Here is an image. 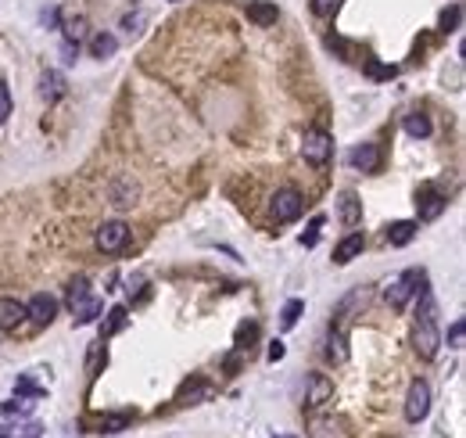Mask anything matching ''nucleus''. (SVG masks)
<instances>
[{"mask_svg":"<svg viewBox=\"0 0 466 438\" xmlns=\"http://www.w3.org/2000/svg\"><path fill=\"white\" fill-rule=\"evenodd\" d=\"M126 241H130V227L122 223V219H108L104 227H97V248L101 252H118Z\"/></svg>","mask_w":466,"mask_h":438,"instance_id":"5","label":"nucleus"},{"mask_svg":"<svg viewBox=\"0 0 466 438\" xmlns=\"http://www.w3.org/2000/svg\"><path fill=\"white\" fill-rule=\"evenodd\" d=\"M115 51H118V40H115L111 33H97V36L90 40V58H101V61H104V58H111Z\"/></svg>","mask_w":466,"mask_h":438,"instance_id":"18","label":"nucleus"},{"mask_svg":"<svg viewBox=\"0 0 466 438\" xmlns=\"http://www.w3.org/2000/svg\"><path fill=\"white\" fill-rule=\"evenodd\" d=\"M301 309H305V302H301V298H291L284 309H280V327L291 331V327L298 324V317H301Z\"/></svg>","mask_w":466,"mask_h":438,"instance_id":"23","label":"nucleus"},{"mask_svg":"<svg viewBox=\"0 0 466 438\" xmlns=\"http://www.w3.org/2000/svg\"><path fill=\"white\" fill-rule=\"evenodd\" d=\"M15 392H18L22 399H40L47 388H43V385H36L33 378H18V381H15Z\"/></svg>","mask_w":466,"mask_h":438,"instance_id":"25","label":"nucleus"},{"mask_svg":"<svg viewBox=\"0 0 466 438\" xmlns=\"http://www.w3.org/2000/svg\"><path fill=\"white\" fill-rule=\"evenodd\" d=\"M40 434H43V427H40V424H25V427H22V434H15V438H40Z\"/></svg>","mask_w":466,"mask_h":438,"instance_id":"37","label":"nucleus"},{"mask_svg":"<svg viewBox=\"0 0 466 438\" xmlns=\"http://www.w3.org/2000/svg\"><path fill=\"white\" fill-rule=\"evenodd\" d=\"M462 334H466V324H462V320H455V324L448 327V345H452V349H459V345H462Z\"/></svg>","mask_w":466,"mask_h":438,"instance_id":"32","label":"nucleus"},{"mask_svg":"<svg viewBox=\"0 0 466 438\" xmlns=\"http://www.w3.org/2000/svg\"><path fill=\"white\" fill-rule=\"evenodd\" d=\"M348 166H355V169H362V173H373V169L381 166L377 144H355V147L348 151Z\"/></svg>","mask_w":466,"mask_h":438,"instance_id":"9","label":"nucleus"},{"mask_svg":"<svg viewBox=\"0 0 466 438\" xmlns=\"http://www.w3.org/2000/svg\"><path fill=\"white\" fill-rule=\"evenodd\" d=\"M205 399H212V385H205V381L183 385V392H179V406H198Z\"/></svg>","mask_w":466,"mask_h":438,"instance_id":"16","label":"nucleus"},{"mask_svg":"<svg viewBox=\"0 0 466 438\" xmlns=\"http://www.w3.org/2000/svg\"><path fill=\"white\" fill-rule=\"evenodd\" d=\"M76 54H79V47H76L72 40H65V47H61V61H65V65H72Z\"/></svg>","mask_w":466,"mask_h":438,"instance_id":"35","label":"nucleus"},{"mask_svg":"<svg viewBox=\"0 0 466 438\" xmlns=\"http://www.w3.org/2000/svg\"><path fill=\"white\" fill-rule=\"evenodd\" d=\"M459 22H462V11H459V4H452L448 11H441V33H455Z\"/></svg>","mask_w":466,"mask_h":438,"instance_id":"28","label":"nucleus"},{"mask_svg":"<svg viewBox=\"0 0 466 438\" xmlns=\"http://www.w3.org/2000/svg\"><path fill=\"white\" fill-rule=\"evenodd\" d=\"M8 115H11V90L8 83H0V126L8 122Z\"/></svg>","mask_w":466,"mask_h":438,"instance_id":"30","label":"nucleus"},{"mask_svg":"<svg viewBox=\"0 0 466 438\" xmlns=\"http://www.w3.org/2000/svg\"><path fill=\"white\" fill-rule=\"evenodd\" d=\"M0 438H11V434H8V431H0Z\"/></svg>","mask_w":466,"mask_h":438,"instance_id":"39","label":"nucleus"},{"mask_svg":"<svg viewBox=\"0 0 466 438\" xmlns=\"http://www.w3.org/2000/svg\"><path fill=\"white\" fill-rule=\"evenodd\" d=\"M301 154H305V162L323 166L330 154H334V140H330V133H323V130H308L305 140H301Z\"/></svg>","mask_w":466,"mask_h":438,"instance_id":"3","label":"nucleus"},{"mask_svg":"<svg viewBox=\"0 0 466 438\" xmlns=\"http://www.w3.org/2000/svg\"><path fill=\"white\" fill-rule=\"evenodd\" d=\"M366 72H369L373 79H391V76H395V65H381V61H369Z\"/></svg>","mask_w":466,"mask_h":438,"instance_id":"31","label":"nucleus"},{"mask_svg":"<svg viewBox=\"0 0 466 438\" xmlns=\"http://www.w3.org/2000/svg\"><path fill=\"white\" fill-rule=\"evenodd\" d=\"M327 356H330L334 363H345V359H348V345H345V334H341L337 327H330V334H327Z\"/></svg>","mask_w":466,"mask_h":438,"instance_id":"20","label":"nucleus"},{"mask_svg":"<svg viewBox=\"0 0 466 438\" xmlns=\"http://www.w3.org/2000/svg\"><path fill=\"white\" fill-rule=\"evenodd\" d=\"M334 8H337V0H313V11L316 15H330Z\"/></svg>","mask_w":466,"mask_h":438,"instance_id":"36","label":"nucleus"},{"mask_svg":"<svg viewBox=\"0 0 466 438\" xmlns=\"http://www.w3.org/2000/svg\"><path fill=\"white\" fill-rule=\"evenodd\" d=\"M115 205H133V198H137V183L133 180H122L118 187H115Z\"/></svg>","mask_w":466,"mask_h":438,"instance_id":"26","label":"nucleus"},{"mask_svg":"<svg viewBox=\"0 0 466 438\" xmlns=\"http://www.w3.org/2000/svg\"><path fill=\"white\" fill-rule=\"evenodd\" d=\"M269 212H273L276 223H291V219L301 215V194H298V191H276Z\"/></svg>","mask_w":466,"mask_h":438,"instance_id":"6","label":"nucleus"},{"mask_svg":"<svg viewBox=\"0 0 466 438\" xmlns=\"http://www.w3.org/2000/svg\"><path fill=\"white\" fill-rule=\"evenodd\" d=\"M104 312V302L101 298H93V295H86L83 302H76L72 305V317H76V327H86V324H93Z\"/></svg>","mask_w":466,"mask_h":438,"instance_id":"11","label":"nucleus"},{"mask_svg":"<svg viewBox=\"0 0 466 438\" xmlns=\"http://www.w3.org/2000/svg\"><path fill=\"white\" fill-rule=\"evenodd\" d=\"M445 205H448V198H445L441 191H434V187L420 191V198H416V208H420V219H423V223H430V219H438V215L445 212Z\"/></svg>","mask_w":466,"mask_h":438,"instance_id":"7","label":"nucleus"},{"mask_svg":"<svg viewBox=\"0 0 466 438\" xmlns=\"http://www.w3.org/2000/svg\"><path fill=\"white\" fill-rule=\"evenodd\" d=\"M308 438H348V434L341 431L334 420H327V417H316L313 424H308Z\"/></svg>","mask_w":466,"mask_h":438,"instance_id":"21","label":"nucleus"},{"mask_svg":"<svg viewBox=\"0 0 466 438\" xmlns=\"http://www.w3.org/2000/svg\"><path fill=\"white\" fill-rule=\"evenodd\" d=\"M25 317L36 324H50L57 317V298L54 295H33V302L25 305Z\"/></svg>","mask_w":466,"mask_h":438,"instance_id":"8","label":"nucleus"},{"mask_svg":"<svg viewBox=\"0 0 466 438\" xmlns=\"http://www.w3.org/2000/svg\"><path fill=\"white\" fill-rule=\"evenodd\" d=\"M276 4L273 0H252V4H247V18H252L255 25H273L276 22Z\"/></svg>","mask_w":466,"mask_h":438,"instance_id":"14","label":"nucleus"},{"mask_svg":"<svg viewBox=\"0 0 466 438\" xmlns=\"http://www.w3.org/2000/svg\"><path fill=\"white\" fill-rule=\"evenodd\" d=\"M427 413H430V385L427 381H413L409 385V395H406V417L413 424H420Z\"/></svg>","mask_w":466,"mask_h":438,"instance_id":"4","label":"nucleus"},{"mask_svg":"<svg viewBox=\"0 0 466 438\" xmlns=\"http://www.w3.org/2000/svg\"><path fill=\"white\" fill-rule=\"evenodd\" d=\"M337 208H341V219H345L348 227H355L359 219H362V201H359L352 191H345V194H341V205H337Z\"/></svg>","mask_w":466,"mask_h":438,"instance_id":"15","label":"nucleus"},{"mask_svg":"<svg viewBox=\"0 0 466 438\" xmlns=\"http://www.w3.org/2000/svg\"><path fill=\"white\" fill-rule=\"evenodd\" d=\"M413 237H416V223H413V219H398V223L388 227V241H391L395 248L413 244Z\"/></svg>","mask_w":466,"mask_h":438,"instance_id":"13","label":"nucleus"},{"mask_svg":"<svg viewBox=\"0 0 466 438\" xmlns=\"http://www.w3.org/2000/svg\"><path fill=\"white\" fill-rule=\"evenodd\" d=\"M441 345V331H438V305H434L430 291H420V309H416V352L423 359H434Z\"/></svg>","mask_w":466,"mask_h":438,"instance_id":"1","label":"nucleus"},{"mask_svg":"<svg viewBox=\"0 0 466 438\" xmlns=\"http://www.w3.org/2000/svg\"><path fill=\"white\" fill-rule=\"evenodd\" d=\"M90 295V280L86 277H76L72 284H69V305H76V302H83Z\"/></svg>","mask_w":466,"mask_h":438,"instance_id":"27","label":"nucleus"},{"mask_svg":"<svg viewBox=\"0 0 466 438\" xmlns=\"http://www.w3.org/2000/svg\"><path fill=\"white\" fill-rule=\"evenodd\" d=\"M362 248H366V237H362V230H355V234H348L345 241L334 248V263L337 266H348L355 255H362Z\"/></svg>","mask_w":466,"mask_h":438,"instance_id":"10","label":"nucleus"},{"mask_svg":"<svg viewBox=\"0 0 466 438\" xmlns=\"http://www.w3.org/2000/svg\"><path fill=\"white\" fill-rule=\"evenodd\" d=\"M126 424H130V417H126V413H118V417H104V420H101V431H122Z\"/></svg>","mask_w":466,"mask_h":438,"instance_id":"33","label":"nucleus"},{"mask_svg":"<svg viewBox=\"0 0 466 438\" xmlns=\"http://www.w3.org/2000/svg\"><path fill=\"white\" fill-rule=\"evenodd\" d=\"M126 320H130V317H126V309H122V305H115V309L108 312V324L101 327V334L108 338V334H115V331H122V327H126Z\"/></svg>","mask_w":466,"mask_h":438,"instance_id":"24","label":"nucleus"},{"mask_svg":"<svg viewBox=\"0 0 466 438\" xmlns=\"http://www.w3.org/2000/svg\"><path fill=\"white\" fill-rule=\"evenodd\" d=\"M323 223H327L323 215H316L313 223H308V230L301 234V244H305V248H316V241H320V230H323Z\"/></svg>","mask_w":466,"mask_h":438,"instance_id":"29","label":"nucleus"},{"mask_svg":"<svg viewBox=\"0 0 466 438\" xmlns=\"http://www.w3.org/2000/svg\"><path fill=\"white\" fill-rule=\"evenodd\" d=\"M327 395H330V381L323 378V373H313V378H308V399H305V406H320V402H327Z\"/></svg>","mask_w":466,"mask_h":438,"instance_id":"17","label":"nucleus"},{"mask_svg":"<svg viewBox=\"0 0 466 438\" xmlns=\"http://www.w3.org/2000/svg\"><path fill=\"white\" fill-rule=\"evenodd\" d=\"M276 438H291V434H276Z\"/></svg>","mask_w":466,"mask_h":438,"instance_id":"40","label":"nucleus"},{"mask_svg":"<svg viewBox=\"0 0 466 438\" xmlns=\"http://www.w3.org/2000/svg\"><path fill=\"white\" fill-rule=\"evenodd\" d=\"M0 410H4L8 417H11V413H29V410H33V402H4Z\"/></svg>","mask_w":466,"mask_h":438,"instance_id":"34","label":"nucleus"},{"mask_svg":"<svg viewBox=\"0 0 466 438\" xmlns=\"http://www.w3.org/2000/svg\"><path fill=\"white\" fill-rule=\"evenodd\" d=\"M40 93H43L47 101L61 98V93H65V76H61V72H43L40 76Z\"/></svg>","mask_w":466,"mask_h":438,"instance_id":"19","label":"nucleus"},{"mask_svg":"<svg viewBox=\"0 0 466 438\" xmlns=\"http://www.w3.org/2000/svg\"><path fill=\"white\" fill-rule=\"evenodd\" d=\"M269 363H276V359H284V341H273V345H269Z\"/></svg>","mask_w":466,"mask_h":438,"instance_id":"38","label":"nucleus"},{"mask_svg":"<svg viewBox=\"0 0 466 438\" xmlns=\"http://www.w3.org/2000/svg\"><path fill=\"white\" fill-rule=\"evenodd\" d=\"M25 320V305L18 298H0V331H15Z\"/></svg>","mask_w":466,"mask_h":438,"instance_id":"12","label":"nucleus"},{"mask_svg":"<svg viewBox=\"0 0 466 438\" xmlns=\"http://www.w3.org/2000/svg\"><path fill=\"white\" fill-rule=\"evenodd\" d=\"M406 133H409V137H416V140L430 137V119H427L423 112H413V115H406Z\"/></svg>","mask_w":466,"mask_h":438,"instance_id":"22","label":"nucleus"},{"mask_svg":"<svg viewBox=\"0 0 466 438\" xmlns=\"http://www.w3.org/2000/svg\"><path fill=\"white\" fill-rule=\"evenodd\" d=\"M423 270H406V273H402L398 280H391V284H388V291H384V298H388V305L391 309H406V302L413 298V295H420L423 288Z\"/></svg>","mask_w":466,"mask_h":438,"instance_id":"2","label":"nucleus"}]
</instances>
